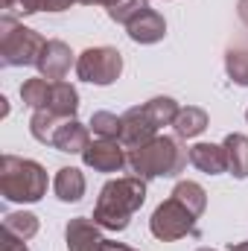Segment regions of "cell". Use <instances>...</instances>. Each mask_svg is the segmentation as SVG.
<instances>
[{
    "mask_svg": "<svg viewBox=\"0 0 248 251\" xmlns=\"http://www.w3.org/2000/svg\"><path fill=\"white\" fill-rule=\"evenodd\" d=\"M143 201H146V184H143L140 176H125V178H117V181H108L99 193L94 222L108 228V231H123V228H128L131 213Z\"/></svg>",
    "mask_w": 248,
    "mask_h": 251,
    "instance_id": "6da1fadb",
    "label": "cell"
},
{
    "mask_svg": "<svg viewBox=\"0 0 248 251\" xmlns=\"http://www.w3.org/2000/svg\"><path fill=\"white\" fill-rule=\"evenodd\" d=\"M190 152H184L173 137H152L146 146L128 152V167L140 178H158V176H178L187 164Z\"/></svg>",
    "mask_w": 248,
    "mask_h": 251,
    "instance_id": "7a4b0ae2",
    "label": "cell"
},
{
    "mask_svg": "<svg viewBox=\"0 0 248 251\" xmlns=\"http://www.w3.org/2000/svg\"><path fill=\"white\" fill-rule=\"evenodd\" d=\"M0 190L9 201H38L47 190V173L35 161H24L15 155H3Z\"/></svg>",
    "mask_w": 248,
    "mask_h": 251,
    "instance_id": "3957f363",
    "label": "cell"
},
{
    "mask_svg": "<svg viewBox=\"0 0 248 251\" xmlns=\"http://www.w3.org/2000/svg\"><path fill=\"white\" fill-rule=\"evenodd\" d=\"M0 29H3L0 32V56H3V64H9V67H15V64H38L44 47H47V41L38 32H32L26 26H18L12 18H3Z\"/></svg>",
    "mask_w": 248,
    "mask_h": 251,
    "instance_id": "277c9868",
    "label": "cell"
},
{
    "mask_svg": "<svg viewBox=\"0 0 248 251\" xmlns=\"http://www.w3.org/2000/svg\"><path fill=\"white\" fill-rule=\"evenodd\" d=\"M196 219H198V216H193L184 204L173 196V199H167V201L152 213V225H149V228H152V234H155L158 240L170 243V240H181L187 234H196Z\"/></svg>",
    "mask_w": 248,
    "mask_h": 251,
    "instance_id": "5b68a950",
    "label": "cell"
},
{
    "mask_svg": "<svg viewBox=\"0 0 248 251\" xmlns=\"http://www.w3.org/2000/svg\"><path fill=\"white\" fill-rule=\"evenodd\" d=\"M120 70H123V59L114 47H91L76 62L79 79L94 82V85H111L120 76Z\"/></svg>",
    "mask_w": 248,
    "mask_h": 251,
    "instance_id": "8992f818",
    "label": "cell"
},
{
    "mask_svg": "<svg viewBox=\"0 0 248 251\" xmlns=\"http://www.w3.org/2000/svg\"><path fill=\"white\" fill-rule=\"evenodd\" d=\"M123 149L125 146L117 143V140H97V143H91V146L82 152V158H85V164H88L91 170H97V173H120L125 164H128V158H125Z\"/></svg>",
    "mask_w": 248,
    "mask_h": 251,
    "instance_id": "52a82bcc",
    "label": "cell"
},
{
    "mask_svg": "<svg viewBox=\"0 0 248 251\" xmlns=\"http://www.w3.org/2000/svg\"><path fill=\"white\" fill-rule=\"evenodd\" d=\"M155 131H158V126L152 123V117L146 114L143 105H137V108H131V111L123 114L120 143H123L128 152H131V149H140V146H146V143L155 137Z\"/></svg>",
    "mask_w": 248,
    "mask_h": 251,
    "instance_id": "ba28073f",
    "label": "cell"
},
{
    "mask_svg": "<svg viewBox=\"0 0 248 251\" xmlns=\"http://www.w3.org/2000/svg\"><path fill=\"white\" fill-rule=\"evenodd\" d=\"M67 249L70 251H105L108 240H102V234L97 231V222L91 219H70L67 225Z\"/></svg>",
    "mask_w": 248,
    "mask_h": 251,
    "instance_id": "9c48e42d",
    "label": "cell"
},
{
    "mask_svg": "<svg viewBox=\"0 0 248 251\" xmlns=\"http://www.w3.org/2000/svg\"><path fill=\"white\" fill-rule=\"evenodd\" d=\"M70 64H73V53L67 50V44H62V41H47V47H44V53L38 59L41 73L50 82H62V76L70 70Z\"/></svg>",
    "mask_w": 248,
    "mask_h": 251,
    "instance_id": "30bf717a",
    "label": "cell"
},
{
    "mask_svg": "<svg viewBox=\"0 0 248 251\" xmlns=\"http://www.w3.org/2000/svg\"><path fill=\"white\" fill-rule=\"evenodd\" d=\"M190 164L207 176H216L228 170V152L225 146H216V143H196L190 149Z\"/></svg>",
    "mask_w": 248,
    "mask_h": 251,
    "instance_id": "8fae6325",
    "label": "cell"
},
{
    "mask_svg": "<svg viewBox=\"0 0 248 251\" xmlns=\"http://www.w3.org/2000/svg\"><path fill=\"white\" fill-rule=\"evenodd\" d=\"M164 32H167V24H164V18H161L158 12H152V9L140 12V15L128 24V35H131V41H137V44H155V41L164 38Z\"/></svg>",
    "mask_w": 248,
    "mask_h": 251,
    "instance_id": "7c38bea8",
    "label": "cell"
},
{
    "mask_svg": "<svg viewBox=\"0 0 248 251\" xmlns=\"http://www.w3.org/2000/svg\"><path fill=\"white\" fill-rule=\"evenodd\" d=\"M53 146L59 152H85L91 143H88V128L82 123H76L73 117H67L59 123L56 134H53Z\"/></svg>",
    "mask_w": 248,
    "mask_h": 251,
    "instance_id": "4fadbf2b",
    "label": "cell"
},
{
    "mask_svg": "<svg viewBox=\"0 0 248 251\" xmlns=\"http://www.w3.org/2000/svg\"><path fill=\"white\" fill-rule=\"evenodd\" d=\"M79 108V94L70 82H53V91H50V102H47V111L59 114V117H73Z\"/></svg>",
    "mask_w": 248,
    "mask_h": 251,
    "instance_id": "5bb4252c",
    "label": "cell"
},
{
    "mask_svg": "<svg viewBox=\"0 0 248 251\" xmlns=\"http://www.w3.org/2000/svg\"><path fill=\"white\" fill-rule=\"evenodd\" d=\"M222 146L228 152V170H231V176L248 178V137L246 134H228Z\"/></svg>",
    "mask_w": 248,
    "mask_h": 251,
    "instance_id": "9a60e30c",
    "label": "cell"
},
{
    "mask_svg": "<svg viewBox=\"0 0 248 251\" xmlns=\"http://www.w3.org/2000/svg\"><path fill=\"white\" fill-rule=\"evenodd\" d=\"M53 190L62 201H79L85 196V176L73 167H64V170H59V176L53 181Z\"/></svg>",
    "mask_w": 248,
    "mask_h": 251,
    "instance_id": "2e32d148",
    "label": "cell"
},
{
    "mask_svg": "<svg viewBox=\"0 0 248 251\" xmlns=\"http://www.w3.org/2000/svg\"><path fill=\"white\" fill-rule=\"evenodd\" d=\"M173 126H175L178 137H196V134H201L207 128V114L201 108H196V105H187V108L178 111V117H175Z\"/></svg>",
    "mask_w": 248,
    "mask_h": 251,
    "instance_id": "e0dca14e",
    "label": "cell"
},
{
    "mask_svg": "<svg viewBox=\"0 0 248 251\" xmlns=\"http://www.w3.org/2000/svg\"><path fill=\"white\" fill-rule=\"evenodd\" d=\"M173 196L184 204L193 216H201V213H204V207H207V196H204V190L198 187L196 181H181L178 187L173 190Z\"/></svg>",
    "mask_w": 248,
    "mask_h": 251,
    "instance_id": "ac0fdd59",
    "label": "cell"
},
{
    "mask_svg": "<svg viewBox=\"0 0 248 251\" xmlns=\"http://www.w3.org/2000/svg\"><path fill=\"white\" fill-rule=\"evenodd\" d=\"M143 108H146V114L152 117V123L158 126V128H161V126H173L175 123V117H178V111H181V108L175 105V100H170V97L149 100Z\"/></svg>",
    "mask_w": 248,
    "mask_h": 251,
    "instance_id": "d6986e66",
    "label": "cell"
},
{
    "mask_svg": "<svg viewBox=\"0 0 248 251\" xmlns=\"http://www.w3.org/2000/svg\"><path fill=\"white\" fill-rule=\"evenodd\" d=\"M50 91H53V82H50V79H29V82H24V88H21V100H24L26 105H32V108H47Z\"/></svg>",
    "mask_w": 248,
    "mask_h": 251,
    "instance_id": "ffe728a7",
    "label": "cell"
},
{
    "mask_svg": "<svg viewBox=\"0 0 248 251\" xmlns=\"http://www.w3.org/2000/svg\"><path fill=\"white\" fill-rule=\"evenodd\" d=\"M3 228H6V234H12V237H18V240L26 243L29 237L38 234V219L32 213H9L3 219Z\"/></svg>",
    "mask_w": 248,
    "mask_h": 251,
    "instance_id": "44dd1931",
    "label": "cell"
},
{
    "mask_svg": "<svg viewBox=\"0 0 248 251\" xmlns=\"http://www.w3.org/2000/svg\"><path fill=\"white\" fill-rule=\"evenodd\" d=\"M91 128H94V134H99V140H117L123 131V117H117L111 111H97L91 117Z\"/></svg>",
    "mask_w": 248,
    "mask_h": 251,
    "instance_id": "7402d4cb",
    "label": "cell"
},
{
    "mask_svg": "<svg viewBox=\"0 0 248 251\" xmlns=\"http://www.w3.org/2000/svg\"><path fill=\"white\" fill-rule=\"evenodd\" d=\"M228 67V76L237 82V85H248V50L246 47H234L225 59Z\"/></svg>",
    "mask_w": 248,
    "mask_h": 251,
    "instance_id": "603a6c76",
    "label": "cell"
},
{
    "mask_svg": "<svg viewBox=\"0 0 248 251\" xmlns=\"http://www.w3.org/2000/svg\"><path fill=\"white\" fill-rule=\"evenodd\" d=\"M149 6H146V0H117L111 9H108V15H111V21H117V24H131L140 12H146Z\"/></svg>",
    "mask_w": 248,
    "mask_h": 251,
    "instance_id": "cb8c5ba5",
    "label": "cell"
},
{
    "mask_svg": "<svg viewBox=\"0 0 248 251\" xmlns=\"http://www.w3.org/2000/svg\"><path fill=\"white\" fill-rule=\"evenodd\" d=\"M21 3V12L24 15H32V12H41V9H47V12H62L67 9L70 3H76V0H18Z\"/></svg>",
    "mask_w": 248,
    "mask_h": 251,
    "instance_id": "d4e9b609",
    "label": "cell"
},
{
    "mask_svg": "<svg viewBox=\"0 0 248 251\" xmlns=\"http://www.w3.org/2000/svg\"><path fill=\"white\" fill-rule=\"evenodd\" d=\"M3 251H26V246H24V240H18V237L6 234V243H3Z\"/></svg>",
    "mask_w": 248,
    "mask_h": 251,
    "instance_id": "484cf974",
    "label": "cell"
},
{
    "mask_svg": "<svg viewBox=\"0 0 248 251\" xmlns=\"http://www.w3.org/2000/svg\"><path fill=\"white\" fill-rule=\"evenodd\" d=\"M240 18L246 21V26H248V0H240Z\"/></svg>",
    "mask_w": 248,
    "mask_h": 251,
    "instance_id": "4316f807",
    "label": "cell"
},
{
    "mask_svg": "<svg viewBox=\"0 0 248 251\" xmlns=\"http://www.w3.org/2000/svg\"><path fill=\"white\" fill-rule=\"evenodd\" d=\"M76 3H99V6H108V9H111L117 0H76Z\"/></svg>",
    "mask_w": 248,
    "mask_h": 251,
    "instance_id": "83f0119b",
    "label": "cell"
},
{
    "mask_svg": "<svg viewBox=\"0 0 248 251\" xmlns=\"http://www.w3.org/2000/svg\"><path fill=\"white\" fill-rule=\"evenodd\" d=\"M105 251H134V249H125V246H120V243H108Z\"/></svg>",
    "mask_w": 248,
    "mask_h": 251,
    "instance_id": "f1b7e54d",
    "label": "cell"
},
{
    "mask_svg": "<svg viewBox=\"0 0 248 251\" xmlns=\"http://www.w3.org/2000/svg\"><path fill=\"white\" fill-rule=\"evenodd\" d=\"M231 251H248V243H237V246H231Z\"/></svg>",
    "mask_w": 248,
    "mask_h": 251,
    "instance_id": "f546056e",
    "label": "cell"
},
{
    "mask_svg": "<svg viewBox=\"0 0 248 251\" xmlns=\"http://www.w3.org/2000/svg\"><path fill=\"white\" fill-rule=\"evenodd\" d=\"M12 6V0H3V9H9Z\"/></svg>",
    "mask_w": 248,
    "mask_h": 251,
    "instance_id": "4dcf8cb0",
    "label": "cell"
},
{
    "mask_svg": "<svg viewBox=\"0 0 248 251\" xmlns=\"http://www.w3.org/2000/svg\"><path fill=\"white\" fill-rule=\"evenodd\" d=\"M198 251H213V249H198Z\"/></svg>",
    "mask_w": 248,
    "mask_h": 251,
    "instance_id": "1f68e13d",
    "label": "cell"
},
{
    "mask_svg": "<svg viewBox=\"0 0 248 251\" xmlns=\"http://www.w3.org/2000/svg\"><path fill=\"white\" fill-rule=\"evenodd\" d=\"M246 117H248V111H246Z\"/></svg>",
    "mask_w": 248,
    "mask_h": 251,
    "instance_id": "d6a6232c",
    "label": "cell"
}]
</instances>
